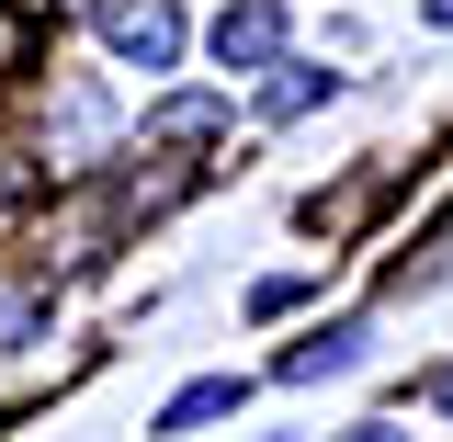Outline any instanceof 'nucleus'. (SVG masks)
<instances>
[{
	"label": "nucleus",
	"instance_id": "obj_1",
	"mask_svg": "<svg viewBox=\"0 0 453 442\" xmlns=\"http://www.w3.org/2000/svg\"><path fill=\"white\" fill-rule=\"evenodd\" d=\"M103 46L125 57V68H170V57H181V12H170V0H103Z\"/></svg>",
	"mask_w": 453,
	"mask_h": 442
},
{
	"label": "nucleus",
	"instance_id": "obj_2",
	"mask_svg": "<svg viewBox=\"0 0 453 442\" xmlns=\"http://www.w3.org/2000/svg\"><path fill=\"white\" fill-rule=\"evenodd\" d=\"M216 57H226V68H273V57H283V12H273V0H226Z\"/></svg>",
	"mask_w": 453,
	"mask_h": 442
},
{
	"label": "nucleus",
	"instance_id": "obj_3",
	"mask_svg": "<svg viewBox=\"0 0 453 442\" xmlns=\"http://www.w3.org/2000/svg\"><path fill=\"white\" fill-rule=\"evenodd\" d=\"M216 125H226V103H216V91H170V103L148 113V136H159V148H204Z\"/></svg>",
	"mask_w": 453,
	"mask_h": 442
},
{
	"label": "nucleus",
	"instance_id": "obj_4",
	"mask_svg": "<svg viewBox=\"0 0 453 442\" xmlns=\"http://www.w3.org/2000/svg\"><path fill=\"white\" fill-rule=\"evenodd\" d=\"M351 352H363V330H351V318H340V330H318V340H295V352H283V386H318V375H340Z\"/></svg>",
	"mask_w": 453,
	"mask_h": 442
},
{
	"label": "nucleus",
	"instance_id": "obj_5",
	"mask_svg": "<svg viewBox=\"0 0 453 442\" xmlns=\"http://www.w3.org/2000/svg\"><path fill=\"white\" fill-rule=\"evenodd\" d=\"M238 397H250V386H238V375H204V386H181V397H170V408H159V431H204V420H226Z\"/></svg>",
	"mask_w": 453,
	"mask_h": 442
},
{
	"label": "nucleus",
	"instance_id": "obj_6",
	"mask_svg": "<svg viewBox=\"0 0 453 442\" xmlns=\"http://www.w3.org/2000/svg\"><path fill=\"white\" fill-rule=\"evenodd\" d=\"M318 91H329V68H273V80H261V113L283 125V113H306V103H318Z\"/></svg>",
	"mask_w": 453,
	"mask_h": 442
},
{
	"label": "nucleus",
	"instance_id": "obj_7",
	"mask_svg": "<svg viewBox=\"0 0 453 442\" xmlns=\"http://www.w3.org/2000/svg\"><path fill=\"white\" fill-rule=\"evenodd\" d=\"M103 125H113V113H103V91H68V103L46 113V136H68V148H91Z\"/></svg>",
	"mask_w": 453,
	"mask_h": 442
},
{
	"label": "nucleus",
	"instance_id": "obj_8",
	"mask_svg": "<svg viewBox=\"0 0 453 442\" xmlns=\"http://www.w3.org/2000/svg\"><path fill=\"white\" fill-rule=\"evenodd\" d=\"M12 68H35V23H23V12L0 0V80H12Z\"/></svg>",
	"mask_w": 453,
	"mask_h": 442
},
{
	"label": "nucleus",
	"instance_id": "obj_9",
	"mask_svg": "<svg viewBox=\"0 0 453 442\" xmlns=\"http://www.w3.org/2000/svg\"><path fill=\"white\" fill-rule=\"evenodd\" d=\"M23 182H35V170H23V159H0V216L23 205Z\"/></svg>",
	"mask_w": 453,
	"mask_h": 442
},
{
	"label": "nucleus",
	"instance_id": "obj_10",
	"mask_svg": "<svg viewBox=\"0 0 453 442\" xmlns=\"http://www.w3.org/2000/svg\"><path fill=\"white\" fill-rule=\"evenodd\" d=\"M340 442H408V431H396V420H363V431H340Z\"/></svg>",
	"mask_w": 453,
	"mask_h": 442
},
{
	"label": "nucleus",
	"instance_id": "obj_11",
	"mask_svg": "<svg viewBox=\"0 0 453 442\" xmlns=\"http://www.w3.org/2000/svg\"><path fill=\"white\" fill-rule=\"evenodd\" d=\"M431 408H453V363H442V375H431Z\"/></svg>",
	"mask_w": 453,
	"mask_h": 442
},
{
	"label": "nucleus",
	"instance_id": "obj_12",
	"mask_svg": "<svg viewBox=\"0 0 453 442\" xmlns=\"http://www.w3.org/2000/svg\"><path fill=\"white\" fill-rule=\"evenodd\" d=\"M419 12H431V23H442V35H453V0H419Z\"/></svg>",
	"mask_w": 453,
	"mask_h": 442
}]
</instances>
